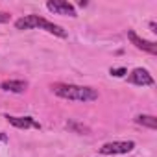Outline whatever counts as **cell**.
<instances>
[{"mask_svg":"<svg viewBox=\"0 0 157 157\" xmlns=\"http://www.w3.org/2000/svg\"><path fill=\"white\" fill-rule=\"evenodd\" d=\"M52 91L67 100L74 102H94L98 100V93L91 87H82V85H70V83H56L52 85Z\"/></svg>","mask_w":157,"mask_h":157,"instance_id":"6da1fadb","label":"cell"},{"mask_svg":"<svg viewBox=\"0 0 157 157\" xmlns=\"http://www.w3.org/2000/svg\"><path fill=\"white\" fill-rule=\"evenodd\" d=\"M15 26H17V30H33V28H41V30H46L48 33L57 35V37H61V39L67 37V32H65L61 26H57V24H54V22H50V21L39 17V15H26V17L19 19V21L15 22Z\"/></svg>","mask_w":157,"mask_h":157,"instance_id":"7a4b0ae2","label":"cell"},{"mask_svg":"<svg viewBox=\"0 0 157 157\" xmlns=\"http://www.w3.org/2000/svg\"><path fill=\"white\" fill-rule=\"evenodd\" d=\"M135 148L133 140H117V142H107L100 148V153L104 155H115V153H129Z\"/></svg>","mask_w":157,"mask_h":157,"instance_id":"3957f363","label":"cell"},{"mask_svg":"<svg viewBox=\"0 0 157 157\" xmlns=\"http://www.w3.org/2000/svg\"><path fill=\"white\" fill-rule=\"evenodd\" d=\"M46 8L56 13V15H67V17H76V10L70 2H67V0H50V2H46Z\"/></svg>","mask_w":157,"mask_h":157,"instance_id":"277c9868","label":"cell"},{"mask_svg":"<svg viewBox=\"0 0 157 157\" xmlns=\"http://www.w3.org/2000/svg\"><path fill=\"white\" fill-rule=\"evenodd\" d=\"M128 39L139 48V50H144V52H148V54H151V56H155L157 54V44L155 43H151V41H146V39H142V37H139L133 30H128Z\"/></svg>","mask_w":157,"mask_h":157,"instance_id":"5b68a950","label":"cell"},{"mask_svg":"<svg viewBox=\"0 0 157 157\" xmlns=\"http://www.w3.org/2000/svg\"><path fill=\"white\" fill-rule=\"evenodd\" d=\"M8 118V122L11 124V126H15V128H19V129H28V128H35V129H41V124L37 122V120H33L32 117H6Z\"/></svg>","mask_w":157,"mask_h":157,"instance_id":"8992f818","label":"cell"},{"mask_svg":"<svg viewBox=\"0 0 157 157\" xmlns=\"http://www.w3.org/2000/svg\"><path fill=\"white\" fill-rule=\"evenodd\" d=\"M129 82L135 83V85H153V78L148 70L144 68H135L131 74H129Z\"/></svg>","mask_w":157,"mask_h":157,"instance_id":"52a82bcc","label":"cell"},{"mask_svg":"<svg viewBox=\"0 0 157 157\" xmlns=\"http://www.w3.org/2000/svg\"><path fill=\"white\" fill-rule=\"evenodd\" d=\"M0 87L4 91H10V93H24L28 89V83L22 80H8V82L0 83Z\"/></svg>","mask_w":157,"mask_h":157,"instance_id":"ba28073f","label":"cell"},{"mask_svg":"<svg viewBox=\"0 0 157 157\" xmlns=\"http://www.w3.org/2000/svg\"><path fill=\"white\" fill-rule=\"evenodd\" d=\"M135 122L139 126H144V128H150V129H157V118L151 117V115H139V117H135Z\"/></svg>","mask_w":157,"mask_h":157,"instance_id":"9c48e42d","label":"cell"},{"mask_svg":"<svg viewBox=\"0 0 157 157\" xmlns=\"http://www.w3.org/2000/svg\"><path fill=\"white\" fill-rule=\"evenodd\" d=\"M68 128H72V129H76V131H80V133H83V135H89V128H85V126H82V124L68 122Z\"/></svg>","mask_w":157,"mask_h":157,"instance_id":"30bf717a","label":"cell"},{"mask_svg":"<svg viewBox=\"0 0 157 157\" xmlns=\"http://www.w3.org/2000/svg\"><path fill=\"white\" fill-rule=\"evenodd\" d=\"M109 72H111V76H115V78H122L124 74H128V70H126L124 67H120V68H111Z\"/></svg>","mask_w":157,"mask_h":157,"instance_id":"8fae6325","label":"cell"},{"mask_svg":"<svg viewBox=\"0 0 157 157\" xmlns=\"http://www.w3.org/2000/svg\"><path fill=\"white\" fill-rule=\"evenodd\" d=\"M10 19H11V15H10V13H6V11H0V24L10 22Z\"/></svg>","mask_w":157,"mask_h":157,"instance_id":"7c38bea8","label":"cell"},{"mask_svg":"<svg viewBox=\"0 0 157 157\" xmlns=\"http://www.w3.org/2000/svg\"><path fill=\"white\" fill-rule=\"evenodd\" d=\"M0 140H2V142H8V137H6L4 133H0Z\"/></svg>","mask_w":157,"mask_h":157,"instance_id":"4fadbf2b","label":"cell"}]
</instances>
